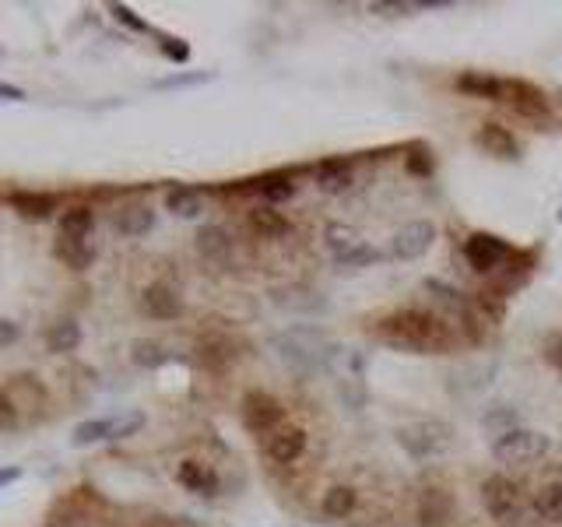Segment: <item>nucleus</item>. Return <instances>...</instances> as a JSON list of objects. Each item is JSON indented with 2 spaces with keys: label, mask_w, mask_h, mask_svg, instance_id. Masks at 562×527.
<instances>
[{
  "label": "nucleus",
  "mask_w": 562,
  "mask_h": 527,
  "mask_svg": "<svg viewBox=\"0 0 562 527\" xmlns=\"http://www.w3.org/2000/svg\"><path fill=\"white\" fill-rule=\"evenodd\" d=\"M373 334L390 348L415 352V355H443L457 348V331L447 321H440L429 310H394L373 323Z\"/></svg>",
  "instance_id": "f257e3e1"
},
{
  "label": "nucleus",
  "mask_w": 562,
  "mask_h": 527,
  "mask_svg": "<svg viewBox=\"0 0 562 527\" xmlns=\"http://www.w3.org/2000/svg\"><path fill=\"white\" fill-rule=\"evenodd\" d=\"M398 447L405 450L408 458L415 460H429L447 454L450 443H453V429L440 418H422V422H408L398 429Z\"/></svg>",
  "instance_id": "f03ea898"
},
{
  "label": "nucleus",
  "mask_w": 562,
  "mask_h": 527,
  "mask_svg": "<svg viewBox=\"0 0 562 527\" xmlns=\"http://www.w3.org/2000/svg\"><path fill=\"white\" fill-rule=\"evenodd\" d=\"M552 450V439L538 429H510V433H499L493 439V458L503 464H531V460L545 458Z\"/></svg>",
  "instance_id": "7ed1b4c3"
},
{
  "label": "nucleus",
  "mask_w": 562,
  "mask_h": 527,
  "mask_svg": "<svg viewBox=\"0 0 562 527\" xmlns=\"http://www.w3.org/2000/svg\"><path fill=\"white\" fill-rule=\"evenodd\" d=\"M506 102L514 106V113L520 120H527V123H535V127H556V113H552V102H548V95L541 92L538 85H531V81H510L506 78Z\"/></svg>",
  "instance_id": "20e7f679"
},
{
  "label": "nucleus",
  "mask_w": 562,
  "mask_h": 527,
  "mask_svg": "<svg viewBox=\"0 0 562 527\" xmlns=\"http://www.w3.org/2000/svg\"><path fill=\"white\" fill-rule=\"evenodd\" d=\"M239 412H243V426L249 433L264 436L281 429V418H285V408L278 397H270L268 390H247L243 401H239Z\"/></svg>",
  "instance_id": "39448f33"
},
{
  "label": "nucleus",
  "mask_w": 562,
  "mask_h": 527,
  "mask_svg": "<svg viewBox=\"0 0 562 527\" xmlns=\"http://www.w3.org/2000/svg\"><path fill=\"white\" fill-rule=\"evenodd\" d=\"M510 257H514V247L495 232H472L468 243H464V260L478 275H489L499 264H506Z\"/></svg>",
  "instance_id": "423d86ee"
},
{
  "label": "nucleus",
  "mask_w": 562,
  "mask_h": 527,
  "mask_svg": "<svg viewBox=\"0 0 562 527\" xmlns=\"http://www.w3.org/2000/svg\"><path fill=\"white\" fill-rule=\"evenodd\" d=\"M482 503H485V510L493 513V521H499V524L517 521V510H520L517 485L506 479V475L485 479V485H482Z\"/></svg>",
  "instance_id": "0eeeda50"
},
{
  "label": "nucleus",
  "mask_w": 562,
  "mask_h": 527,
  "mask_svg": "<svg viewBox=\"0 0 562 527\" xmlns=\"http://www.w3.org/2000/svg\"><path fill=\"white\" fill-rule=\"evenodd\" d=\"M432 243H436V226L426 222V218H419V222H408V226H401V229L394 232L390 253L398 260H419L422 253H429Z\"/></svg>",
  "instance_id": "6e6552de"
},
{
  "label": "nucleus",
  "mask_w": 562,
  "mask_h": 527,
  "mask_svg": "<svg viewBox=\"0 0 562 527\" xmlns=\"http://www.w3.org/2000/svg\"><path fill=\"white\" fill-rule=\"evenodd\" d=\"M141 310L152 317V321H176L183 313V296L165 285V281H152L144 292H141Z\"/></svg>",
  "instance_id": "1a4fd4ad"
},
{
  "label": "nucleus",
  "mask_w": 562,
  "mask_h": 527,
  "mask_svg": "<svg viewBox=\"0 0 562 527\" xmlns=\"http://www.w3.org/2000/svg\"><path fill=\"white\" fill-rule=\"evenodd\" d=\"M474 144L485 152V155H493V159H503V162H514L520 159V141L514 138V131H506L503 123H482L478 127V134H474Z\"/></svg>",
  "instance_id": "9d476101"
},
{
  "label": "nucleus",
  "mask_w": 562,
  "mask_h": 527,
  "mask_svg": "<svg viewBox=\"0 0 562 527\" xmlns=\"http://www.w3.org/2000/svg\"><path fill=\"white\" fill-rule=\"evenodd\" d=\"M419 527H450L453 521V496L440 485H429L419 496Z\"/></svg>",
  "instance_id": "9b49d317"
},
{
  "label": "nucleus",
  "mask_w": 562,
  "mask_h": 527,
  "mask_svg": "<svg viewBox=\"0 0 562 527\" xmlns=\"http://www.w3.org/2000/svg\"><path fill=\"white\" fill-rule=\"evenodd\" d=\"M457 92L468 99H485V102H506V78H495L485 70H464L457 74Z\"/></svg>",
  "instance_id": "f8f14e48"
},
{
  "label": "nucleus",
  "mask_w": 562,
  "mask_h": 527,
  "mask_svg": "<svg viewBox=\"0 0 562 527\" xmlns=\"http://www.w3.org/2000/svg\"><path fill=\"white\" fill-rule=\"evenodd\" d=\"M306 454V429L299 426H281L268 436V458L274 464H295Z\"/></svg>",
  "instance_id": "ddd939ff"
},
{
  "label": "nucleus",
  "mask_w": 562,
  "mask_h": 527,
  "mask_svg": "<svg viewBox=\"0 0 562 527\" xmlns=\"http://www.w3.org/2000/svg\"><path fill=\"white\" fill-rule=\"evenodd\" d=\"M197 359H201L204 369L225 373V369L239 359V352H236L232 338H225V334H204L201 342H197Z\"/></svg>",
  "instance_id": "4468645a"
},
{
  "label": "nucleus",
  "mask_w": 562,
  "mask_h": 527,
  "mask_svg": "<svg viewBox=\"0 0 562 527\" xmlns=\"http://www.w3.org/2000/svg\"><path fill=\"white\" fill-rule=\"evenodd\" d=\"M176 481H180L183 489H190V492H201V496H215L218 492V471L211 468V464H204V460H194L186 458L180 460V468H176Z\"/></svg>",
  "instance_id": "2eb2a0df"
},
{
  "label": "nucleus",
  "mask_w": 562,
  "mask_h": 527,
  "mask_svg": "<svg viewBox=\"0 0 562 527\" xmlns=\"http://www.w3.org/2000/svg\"><path fill=\"white\" fill-rule=\"evenodd\" d=\"M53 257L60 260V264H68L70 271H85L95 264V257L99 250L91 247L89 239H74V236H60L57 243H53Z\"/></svg>",
  "instance_id": "dca6fc26"
},
{
  "label": "nucleus",
  "mask_w": 562,
  "mask_h": 527,
  "mask_svg": "<svg viewBox=\"0 0 562 527\" xmlns=\"http://www.w3.org/2000/svg\"><path fill=\"white\" fill-rule=\"evenodd\" d=\"M112 226H116L120 236H131V239H134V236L152 232V226H155V211L148 205H127L112 215Z\"/></svg>",
  "instance_id": "f3484780"
},
{
  "label": "nucleus",
  "mask_w": 562,
  "mask_h": 527,
  "mask_svg": "<svg viewBox=\"0 0 562 527\" xmlns=\"http://www.w3.org/2000/svg\"><path fill=\"white\" fill-rule=\"evenodd\" d=\"M7 201L18 215H28V218H46L57 211V194H46V190H15Z\"/></svg>",
  "instance_id": "a211bd4d"
},
{
  "label": "nucleus",
  "mask_w": 562,
  "mask_h": 527,
  "mask_svg": "<svg viewBox=\"0 0 562 527\" xmlns=\"http://www.w3.org/2000/svg\"><path fill=\"white\" fill-rule=\"evenodd\" d=\"M316 186L323 194H341L352 186V162L345 159H323L316 165Z\"/></svg>",
  "instance_id": "6ab92c4d"
},
{
  "label": "nucleus",
  "mask_w": 562,
  "mask_h": 527,
  "mask_svg": "<svg viewBox=\"0 0 562 527\" xmlns=\"http://www.w3.org/2000/svg\"><path fill=\"white\" fill-rule=\"evenodd\" d=\"M197 253L211 264H225L228 253H232V236L222 229V226H204L197 232Z\"/></svg>",
  "instance_id": "aec40b11"
},
{
  "label": "nucleus",
  "mask_w": 562,
  "mask_h": 527,
  "mask_svg": "<svg viewBox=\"0 0 562 527\" xmlns=\"http://www.w3.org/2000/svg\"><path fill=\"white\" fill-rule=\"evenodd\" d=\"M249 229L257 232L260 239H281V236H289V218L281 215V211H274L270 205L264 207H253L249 211Z\"/></svg>",
  "instance_id": "412c9836"
},
{
  "label": "nucleus",
  "mask_w": 562,
  "mask_h": 527,
  "mask_svg": "<svg viewBox=\"0 0 562 527\" xmlns=\"http://www.w3.org/2000/svg\"><path fill=\"white\" fill-rule=\"evenodd\" d=\"M355 506H359V492H355L352 485H331V489L323 492V500H320V510H323L331 521H345Z\"/></svg>",
  "instance_id": "4be33fe9"
},
{
  "label": "nucleus",
  "mask_w": 562,
  "mask_h": 527,
  "mask_svg": "<svg viewBox=\"0 0 562 527\" xmlns=\"http://www.w3.org/2000/svg\"><path fill=\"white\" fill-rule=\"evenodd\" d=\"M253 184V190L268 201L270 207L281 205V201H289L295 194V180L292 173H268V176H260V180H249Z\"/></svg>",
  "instance_id": "5701e85b"
},
{
  "label": "nucleus",
  "mask_w": 562,
  "mask_h": 527,
  "mask_svg": "<svg viewBox=\"0 0 562 527\" xmlns=\"http://www.w3.org/2000/svg\"><path fill=\"white\" fill-rule=\"evenodd\" d=\"M165 207H169L176 218H197L204 211V197H201V190H194V186H173V190L165 194Z\"/></svg>",
  "instance_id": "b1692460"
},
{
  "label": "nucleus",
  "mask_w": 562,
  "mask_h": 527,
  "mask_svg": "<svg viewBox=\"0 0 562 527\" xmlns=\"http://www.w3.org/2000/svg\"><path fill=\"white\" fill-rule=\"evenodd\" d=\"M535 513L545 524H562V485L548 481L535 492Z\"/></svg>",
  "instance_id": "393cba45"
},
{
  "label": "nucleus",
  "mask_w": 562,
  "mask_h": 527,
  "mask_svg": "<svg viewBox=\"0 0 562 527\" xmlns=\"http://www.w3.org/2000/svg\"><path fill=\"white\" fill-rule=\"evenodd\" d=\"M81 344V327L74 321H57L49 323V331H46V348L49 352H57V355H64V352H74Z\"/></svg>",
  "instance_id": "a878e982"
},
{
  "label": "nucleus",
  "mask_w": 562,
  "mask_h": 527,
  "mask_svg": "<svg viewBox=\"0 0 562 527\" xmlns=\"http://www.w3.org/2000/svg\"><path fill=\"white\" fill-rule=\"evenodd\" d=\"M91 226H95V211L89 205H74L68 211H60V236L89 239Z\"/></svg>",
  "instance_id": "bb28decb"
},
{
  "label": "nucleus",
  "mask_w": 562,
  "mask_h": 527,
  "mask_svg": "<svg viewBox=\"0 0 562 527\" xmlns=\"http://www.w3.org/2000/svg\"><path fill=\"white\" fill-rule=\"evenodd\" d=\"M383 253L376 247H352V250L345 253H334V268L337 271H366V268H373V264H380Z\"/></svg>",
  "instance_id": "cd10ccee"
},
{
  "label": "nucleus",
  "mask_w": 562,
  "mask_h": 527,
  "mask_svg": "<svg viewBox=\"0 0 562 527\" xmlns=\"http://www.w3.org/2000/svg\"><path fill=\"white\" fill-rule=\"evenodd\" d=\"M426 292L440 306H447V310H453L457 317H464L468 310H472V299L464 296V292H457V289H450V285H443V281H436V278H426Z\"/></svg>",
  "instance_id": "c85d7f7f"
},
{
  "label": "nucleus",
  "mask_w": 562,
  "mask_h": 527,
  "mask_svg": "<svg viewBox=\"0 0 562 527\" xmlns=\"http://www.w3.org/2000/svg\"><path fill=\"white\" fill-rule=\"evenodd\" d=\"M131 359H134V366H141V369H158L169 363V352H165L158 342H152V338H141V342H134V348H131Z\"/></svg>",
  "instance_id": "c756f323"
},
{
  "label": "nucleus",
  "mask_w": 562,
  "mask_h": 527,
  "mask_svg": "<svg viewBox=\"0 0 562 527\" xmlns=\"http://www.w3.org/2000/svg\"><path fill=\"white\" fill-rule=\"evenodd\" d=\"M472 313H474V317H478L482 323L495 327V323L503 321L506 306H503V299L495 296V292H478V296H472Z\"/></svg>",
  "instance_id": "7c9ffc66"
},
{
  "label": "nucleus",
  "mask_w": 562,
  "mask_h": 527,
  "mask_svg": "<svg viewBox=\"0 0 562 527\" xmlns=\"http://www.w3.org/2000/svg\"><path fill=\"white\" fill-rule=\"evenodd\" d=\"M323 239L331 243V250L334 253H345V250H352V247H359V232H355V226H345V222H331V226L323 229Z\"/></svg>",
  "instance_id": "2f4dec72"
},
{
  "label": "nucleus",
  "mask_w": 562,
  "mask_h": 527,
  "mask_svg": "<svg viewBox=\"0 0 562 527\" xmlns=\"http://www.w3.org/2000/svg\"><path fill=\"white\" fill-rule=\"evenodd\" d=\"M99 439H112V418H91V422H81L74 429V443L85 447V443H99Z\"/></svg>",
  "instance_id": "473e14b6"
},
{
  "label": "nucleus",
  "mask_w": 562,
  "mask_h": 527,
  "mask_svg": "<svg viewBox=\"0 0 562 527\" xmlns=\"http://www.w3.org/2000/svg\"><path fill=\"white\" fill-rule=\"evenodd\" d=\"M405 169L411 176H419V180H429L432 176V169H436V162H432V152L422 148V144H415L411 152L405 155Z\"/></svg>",
  "instance_id": "72a5a7b5"
},
{
  "label": "nucleus",
  "mask_w": 562,
  "mask_h": 527,
  "mask_svg": "<svg viewBox=\"0 0 562 527\" xmlns=\"http://www.w3.org/2000/svg\"><path fill=\"white\" fill-rule=\"evenodd\" d=\"M426 7H436V4H398V0H376V4H369L373 15H390V18L408 15V11H426Z\"/></svg>",
  "instance_id": "f704fd0d"
},
{
  "label": "nucleus",
  "mask_w": 562,
  "mask_h": 527,
  "mask_svg": "<svg viewBox=\"0 0 562 527\" xmlns=\"http://www.w3.org/2000/svg\"><path fill=\"white\" fill-rule=\"evenodd\" d=\"M110 15H112V18H116L120 25H127L131 32H152V25L144 22V18H137V15L131 11V7H127V4H112Z\"/></svg>",
  "instance_id": "c9c22d12"
},
{
  "label": "nucleus",
  "mask_w": 562,
  "mask_h": 527,
  "mask_svg": "<svg viewBox=\"0 0 562 527\" xmlns=\"http://www.w3.org/2000/svg\"><path fill=\"white\" fill-rule=\"evenodd\" d=\"M158 49L169 57V60H176V64H186L190 60V47L176 39V36H158Z\"/></svg>",
  "instance_id": "e433bc0d"
},
{
  "label": "nucleus",
  "mask_w": 562,
  "mask_h": 527,
  "mask_svg": "<svg viewBox=\"0 0 562 527\" xmlns=\"http://www.w3.org/2000/svg\"><path fill=\"white\" fill-rule=\"evenodd\" d=\"M15 422H18V405L11 401L7 390H0V429H15Z\"/></svg>",
  "instance_id": "4c0bfd02"
},
{
  "label": "nucleus",
  "mask_w": 562,
  "mask_h": 527,
  "mask_svg": "<svg viewBox=\"0 0 562 527\" xmlns=\"http://www.w3.org/2000/svg\"><path fill=\"white\" fill-rule=\"evenodd\" d=\"M545 363L562 376V334H552V338H548V344H545Z\"/></svg>",
  "instance_id": "58836bf2"
},
{
  "label": "nucleus",
  "mask_w": 562,
  "mask_h": 527,
  "mask_svg": "<svg viewBox=\"0 0 562 527\" xmlns=\"http://www.w3.org/2000/svg\"><path fill=\"white\" fill-rule=\"evenodd\" d=\"M0 99H4V102H22L25 92L18 89V85H7V81H0Z\"/></svg>",
  "instance_id": "ea45409f"
},
{
  "label": "nucleus",
  "mask_w": 562,
  "mask_h": 527,
  "mask_svg": "<svg viewBox=\"0 0 562 527\" xmlns=\"http://www.w3.org/2000/svg\"><path fill=\"white\" fill-rule=\"evenodd\" d=\"M15 338H18V327L11 321H0V344H11Z\"/></svg>",
  "instance_id": "a19ab883"
},
{
  "label": "nucleus",
  "mask_w": 562,
  "mask_h": 527,
  "mask_svg": "<svg viewBox=\"0 0 562 527\" xmlns=\"http://www.w3.org/2000/svg\"><path fill=\"white\" fill-rule=\"evenodd\" d=\"M144 527H180V524H176V521H169V517H148Z\"/></svg>",
  "instance_id": "79ce46f5"
},
{
  "label": "nucleus",
  "mask_w": 562,
  "mask_h": 527,
  "mask_svg": "<svg viewBox=\"0 0 562 527\" xmlns=\"http://www.w3.org/2000/svg\"><path fill=\"white\" fill-rule=\"evenodd\" d=\"M18 468H7V471H0V485H11V481H18Z\"/></svg>",
  "instance_id": "37998d69"
},
{
  "label": "nucleus",
  "mask_w": 562,
  "mask_h": 527,
  "mask_svg": "<svg viewBox=\"0 0 562 527\" xmlns=\"http://www.w3.org/2000/svg\"><path fill=\"white\" fill-rule=\"evenodd\" d=\"M559 222H562V207H559Z\"/></svg>",
  "instance_id": "c03bdc74"
},
{
  "label": "nucleus",
  "mask_w": 562,
  "mask_h": 527,
  "mask_svg": "<svg viewBox=\"0 0 562 527\" xmlns=\"http://www.w3.org/2000/svg\"><path fill=\"white\" fill-rule=\"evenodd\" d=\"M49 527H57V524H49Z\"/></svg>",
  "instance_id": "a18cd8bd"
}]
</instances>
